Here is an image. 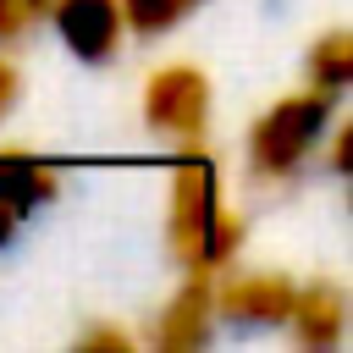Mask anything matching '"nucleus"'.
Masks as SVG:
<instances>
[{"label":"nucleus","instance_id":"1","mask_svg":"<svg viewBox=\"0 0 353 353\" xmlns=\"http://www.w3.org/2000/svg\"><path fill=\"white\" fill-rule=\"evenodd\" d=\"M165 232H171V254L188 270H215L237 254V215L221 204V176L210 154H182L171 171V199H165Z\"/></svg>","mask_w":353,"mask_h":353},{"label":"nucleus","instance_id":"2","mask_svg":"<svg viewBox=\"0 0 353 353\" xmlns=\"http://www.w3.org/2000/svg\"><path fill=\"white\" fill-rule=\"evenodd\" d=\"M331 99H336V94H325V88H303V94L276 99V105L254 121V132H248V165H254L259 176H287V171H298V165L309 160V149L320 143L325 121H331Z\"/></svg>","mask_w":353,"mask_h":353},{"label":"nucleus","instance_id":"3","mask_svg":"<svg viewBox=\"0 0 353 353\" xmlns=\"http://www.w3.org/2000/svg\"><path fill=\"white\" fill-rule=\"evenodd\" d=\"M204 116H210V83L199 66L188 61H171L149 77L143 88V121L154 132H171V138H199L204 132Z\"/></svg>","mask_w":353,"mask_h":353},{"label":"nucleus","instance_id":"4","mask_svg":"<svg viewBox=\"0 0 353 353\" xmlns=\"http://www.w3.org/2000/svg\"><path fill=\"white\" fill-rule=\"evenodd\" d=\"M50 17H55V33L66 39V50L83 61H105L121 39L116 0H50Z\"/></svg>","mask_w":353,"mask_h":353},{"label":"nucleus","instance_id":"5","mask_svg":"<svg viewBox=\"0 0 353 353\" xmlns=\"http://www.w3.org/2000/svg\"><path fill=\"white\" fill-rule=\"evenodd\" d=\"M215 325V287L204 281V270H193V281L160 309V325H154V347L160 353H188L210 336Z\"/></svg>","mask_w":353,"mask_h":353},{"label":"nucleus","instance_id":"6","mask_svg":"<svg viewBox=\"0 0 353 353\" xmlns=\"http://www.w3.org/2000/svg\"><path fill=\"white\" fill-rule=\"evenodd\" d=\"M292 281L287 276H237L215 292V314L226 320H248V325H281L292 309Z\"/></svg>","mask_w":353,"mask_h":353},{"label":"nucleus","instance_id":"7","mask_svg":"<svg viewBox=\"0 0 353 353\" xmlns=\"http://www.w3.org/2000/svg\"><path fill=\"white\" fill-rule=\"evenodd\" d=\"M287 320H292V331H298L303 347H336L342 320H347V298H342V287H331V281H309V287L292 292Z\"/></svg>","mask_w":353,"mask_h":353},{"label":"nucleus","instance_id":"8","mask_svg":"<svg viewBox=\"0 0 353 353\" xmlns=\"http://www.w3.org/2000/svg\"><path fill=\"white\" fill-rule=\"evenodd\" d=\"M55 193V165L33 154H0V210L22 215Z\"/></svg>","mask_w":353,"mask_h":353},{"label":"nucleus","instance_id":"9","mask_svg":"<svg viewBox=\"0 0 353 353\" xmlns=\"http://www.w3.org/2000/svg\"><path fill=\"white\" fill-rule=\"evenodd\" d=\"M309 83L325 88V94H342L353 83V33H325L314 50H309Z\"/></svg>","mask_w":353,"mask_h":353},{"label":"nucleus","instance_id":"10","mask_svg":"<svg viewBox=\"0 0 353 353\" xmlns=\"http://www.w3.org/2000/svg\"><path fill=\"white\" fill-rule=\"evenodd\" d=\"M116 6H121V22H132V33H165L199 0H116Z\"/></svg>","mask_w":353,"mask_h":353},{"label":"nucleus","instance_id":"11","mask_svg":"<svg viewBox=\"0 0 353 353\" xmlns=\"http://www.w3.org/2000/svg\"><path fill=\"white\" fill-rule=\"evenodd\" d=\"M44 11H50V0H0V39L28 33V28H33Z\"/></svg>","mask_w":353,"mask_h":353},{"label":"nucleus","instance_id":"12","mask_svg":"<svg viewBox=\"0 0 353 353\" xmlns=\"http://www.w3.org/2000/svg\"><path fill=\"white\" fill-rule=\"evenodd\" d=\"M83 347H116V353H132V336H121V331H88Z\"/></svg>","mask_w":353,"mask_h":353},{"label":"nucleus","instance_id":"13","mask_svg":"<svg viewBox=\"0 0 353 353\" xmlns=\"http://www.w3.org/2000/svg\"><path fill=\"white\" fill-rule=\"evenodd\" d=\"M11 99H17V72L0 61V116H6V105H11Z\"/></svg>","mask_w":353,"mask_h":353},{"label":"nucleus","instance_id":"14","mask_svg":"<svg viewBox=\"0 0 353 353\" xmlns=\"http://www.w3.org/2000/svg\"><path fill=\"white\" fill-rule=\"evenodd\" d=\"M11 221H17V215H11V210H0V243L11 237Z\"/></svg>","mask_w":353,"mask_h":353}]
</instances>
